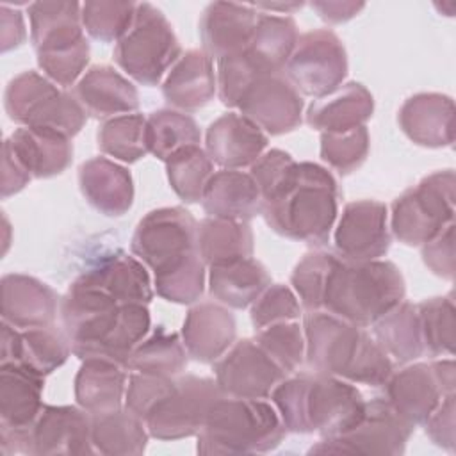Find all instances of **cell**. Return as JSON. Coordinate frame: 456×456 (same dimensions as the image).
I'll return each mask as SVG.
<instances>
[{
    "label": "cell",
    "instance_id": "cell-1",
    "mask_svg": "<svg viewBox=\"0 0 456 456\" xmlns=\"http://www.w3.org/2000/svg\"><path fill=\"white\" fill-rule=\"evenodd\" d=\"M340 189L335 176L315 162H296L290 175L262 200V217L278 235L324 246L338 216Z\"/></svg>",
    "mask_w": 456,
    "mask_h": 456
},
{
    "label": "cell",
    "instance_id": "cell-2",
    "mask_svg": "<svg viewBox=\"0 0 456 456\" xmlns=\"http://www.w3.org/2000/svg\"><path fill=\"white\" fill-rule=\"evenodd\" d=\"M305 362L312 372L330 374L354 385L383 387L394 370L392 358L365 328L326 310L305 312Z\"/></svg>",
    "mask_w": 456,
    "mask_h": 456
},
{
    "label": "cell",
    "instance_id": "cell-3",
    "mask_svg": "<svg viewBox=\"0 0 456 456\" xmlns=\"http://www.w3.org/2000/svg\"><path fill=\"white\" fill-rule=\"evenodd\" d=\"M287 433L335 436L349 431L365 411V399L354 383L305 372L285 376L269 395Z\"/></svg>",
    "mask_w": 456,
    "mask_h": 456
},
{
    "label": "cell",
    "instance_id": "cell-4",
    "mask_svg": "<svg viewBox=\"0 0 456 456\" xmlns=\"http://www.w3.org/2000/svg\"><path fill=\"white\" fill-rule=\"evenodd\" d=\"M285 435L287 429L271 401L221 395L196 435V451L214 456L260 454L274 451Z\"/></svg>",
    "mask_w": 456,
    "mask_h": 456
},
{
    "label": "cell",
    "instance_id": "cell-5",
    "mask_svg": "<svg viewBox=\"0 0 456 456\" xmlns=\"http://www.w3.org/2000/svg\"><path fill=\"white\" fill-rule=\"evenodd\" d=\"M404 296L406 283L394 262L338 258L326 289L322 310L360 328H370Z\"/></svg>",
    "mask_w": 456,
    "mask_h": 456
},
{
    "label": "cell",
    "instance_id": "cell-6",
    "mask_svg": "<svg viewBox=\"0 0 456 456\" xmlns=\"http://www.w3.org/2000/svg\"><path fill=\"white\" fill-rule=\"evenodd\" d=\"M182 53L166 14L150 2H137L134 21L116 43L112 57L134 82L153 87L164 80Z\"/></svg>",
    "mask_w": 456,
    "mask_h": 456
},
{
    "label": "cell",
    "instance_id": "cell-7",
    "mask_svg": "<svg viewBox=\"0 0 456 456\" xmlns=\"http://www.w3.org/2000/svg\"><path fill=\"white\" fill-rule=\"evenodd\" d=\"M4 107L9 119L20 126L52 128L68 137H75L87 121V112L73 93L34 69L21 71L9 80Z\"/></svg>",
    "mask_w": 456,
    "mask_h": 456
},
{
    "label": "cell",
    "instance_id": "cell-8",
    "mask_svg": "<svg viewBox=\"0 0 456 456\" xmlns=\"http://www.w3.org/2000/svg\"><path fill=\"white\" fill-rule=\"evenodd\" d=\"M456 178L452 169L435 171L392 203L390 232L404 246H422L454 223Z\"/></svg>",
    "mask_w": 456,
    "mask_h": 456
},
{
    "label": "cell",
    "instance_id": "cell-9",
    "mask_svg": "<svg viewBox=\"0 0 456 456\" xmlns=\"http://www.w3.org/2000/svg\"><path fill=\"white\" fill-rule=\"evenodd\" d=\"M456 367L452 356L438 358L429 363L410 362L403 369L392 370L383 383L388 404L411 426H422L440 401L454 394Z\"/></svg>",
    "mask_w": 456,
    "mask_h": 456
},
{
    "label": "cell",
    "instance_id": "cell-10",
    "mask_svg": "<svg viewBox=\"0 0 456 456\" xmlns=\"http://www.w3.org/2000/svg\"><path fill=\"white\" fill-rule=\"evenodd\" d=\"M415 426L406 422L385 397L365 403L363 417L349 431L321 436L308 454H403Z\"/></svg>",
    "mask_w": 456,
    "mask_h": 456
},
{
    "label": "cell",
    "instance_id": "cell-11",
    "mask_svg": "<svg viewBox=\"0 0 456 456\" xmlns=\"http://www.w3.org/2000/svg\"><path fill=\"white\" fill-rule=\"evenodd\" d=\"M283 73L299 94L319 100L333 93L347 75V53L340 37L328 28L299 34Z\"/></svg>",
    "mask_w": 456,
    "mask_h": 456
},
{
    "label": "cell",
    "instance_id": "cell-12",
    "mask_svg": "<svg viewBox=\"0 0 456 456\" xmlns=\"http://www.w3.org/2000/svg\"><path fill=\"white\" fill-rule=\"evenodd\" d=\"M221 395L212 378L194 374L176 376L175 390L144 419L150 436L171 442L198 435L208 410Z\"/></svg>",
    "mask_w": 456,
    "mask_h": 456
},
{
    "label": "cell",
    "instance_id": "cell-13",
    "mask_svg": "<svg viewBox=\"0 0 456 456\" xmlns=\"http://www.w3.org/2000/svg\"><path fill=\"white\" fill-rule=\"evenodd\" d=\"M198 221L183 207L150 210L135 226L130 240L132 255L153 273L196 249Z\"/></svg>",
    "mask_w": 456,
    "mask_h": 456
},
{
    "label": "cell",
    "instance_id": "cell-14",
    "mask_svg": "<svg viewBox=\"0 0 456 456\" xmlns=\"http://www.w3.org/2000/svg\"><path fill=\"white\" fill-rule=\"evenodd\" d=\"M287 374L265 354L255 338H240L214 362V379L223 395L269 399Z\"/></svg>",
    "mask_w": 456,
    "mask_h": 456
},
{
    "label": "cell",
    "instance_id": "cell-15",
    "mask_svg": "<svg viewBox=\"0 0 456 456\" xmlns=\"http://www.w3.org/2000/svg\"><path fill=\"white\" fill-rule=\"evenodd\" d=\"M237 109L265 135H283L303 123L305 102L285 73H264L248 86Z\"/></svg>",
    "mask_w": 456,
    "mask_h": 456
},
{
    "label": "cell",
    "instance_id": "cell-16",
    "mask_svg": "<svg viewBox=\"0 0 456 456\" xmlns=\"http://www.w3.org/2000/svg\"><path fill=\"white\" fill-rule=\"evenodd\" d=\"M388 208L378 200L349 201L333 232L335 251L342 260H378L390 249Z\"/></svg>",
    "mask_w": 456,
    "mask_h": 456
},
{
    "label": "cell",
    "instance_id": "cell-17",
    "mask_svg": "<svg viewBox=\"0 0 456 456\" xmlns=\"http://www.w3.org/2000/svg\"><path fill=\"white\" fill-rule=\"evenodd\" d=\"M96 454L91 415L78 404H45L30 428V456Z\"/></svg>",
    "mask_w": 456,
    "mask_h": 456
},
{
    "label": "cell",
    "instance_id": "cell-18",
    "mask_svg": "<svg viewBox=\"0 0 456 456\" xmlns=\"http://www.w3.org/2000/svg\"><path fill=\"white\" fill-rule=\"evenodd\" d=\"M71 283L100 290L118 305H148L153 297V283L148 267L137 256L125 251L100 258Z\"/></svg>",
    "mask_w": 456,
    "mask_h": 456
},
{
    "label": "cell",
    "instance_id": "cell-19",
    "mask_svg": "<svg viewBox=\"0 0 456 456\" xmlns=\"http://www.w3.org/2000/svg\"><path fill=\"white\" fill-rule=\"evenodd\" d=\"M59 296L45 281L11 273L2 276L0 281V314L2 321L18 328H41L53 326L59 312Z\"/></svg>",
    "mask_w": 456,
    "mask_h": 456
},
{
    "label": "cell",
    "instance_id": "cell-20",
    "mask_svg": "<svg viewBox=\"0 0 456 456\" xmlns=\"http://www.w3.org/2000/svg\"><path fill=\"white\" fill-rule=\"evenodd\" d=\"M265 135L240 112H226L214 119L205 132V151L221 169L249 167L265 150Z\"/></svg>",
    "mask_w": 456,
    "mask_h": 456
},
{
    "label": "cell",
    "instance_id": "cell-21",
    "mask_svg": "<svg viewBox=\"0 0 456 456\" xmlns=\"http://www.w3.org/2000/svg\"><path fill=\"white\" fill-rule=\"evenodd\" d=\"M258 11L251 4L212 2L200 18L201 50L214 61L244 52L251 41Z\"/></svg>",
    "mask_w": 456,
    "mask_h": 456
},
{
    "label": "cell",
    "instance_id": "cell-22",
    "mask_svg": "<svg viewBox=\"0 0 456 456\" xmlns=\"http://www.w3.org/2000/svg\"><path fill=\"white\" fill-rule=\"evenodd\" d=\"M237 324L228 306L217 301L194 303L182 324V342L187 354L201 363H214L235 342Z\"/></svg>",
    "mask_w": 456,
    "mask_h": 456
},
{
    "label": "cell",
    "instance_id": "cell-23",
    "mask_svg": "<svg viewBox=\"0 0 456 456\" xmlns=\"http://www.w3.org/2000/svg\"><path fill=\"white\" fill-rule=\"evenodd\" d=\"M397 123L403 134L424 148H447L454 142V102L442 93H417L404 100Z\"/></svg>",
    "mask_w": 456,
    "mask_h": 456
},
{
    "label": "cell",
    "instance_id": "cell-24",
    "mask_svg": "<svg viewBox=\"0 0 456 456\" xmlns=\"http://www.w3.org/2000/svg\"><path fill=\"white\" fill-rule=\"evenodd\" d=\"M78 189L96 212L109 217H119L134 205L130 171L109 157H91L80 164Z\"/></svg>",
    "mask_w": 456,
    "mask_h": 456
},
{
    "label": "cell",
    "instance_id": "cell-25",
    "mask_svg": "<svg viewBox=\"0 0 456 456\" xmlns=\"http://www.w3.org/2000/svg\"><path fill=\"white\" fill-rule=\"evenodd\" d=\"M73 96L87 116L103 121L139 109L137 87L109 64L91 66L73 86Z\"/></svg>",
    "mask_w": 456,
    "mask_h": 456
},
{
    "label": "cell",
    "instance_id": "cell-26",
    "mask_svg": "<svg viewBox=\"0 0 456 456\" xmlns=\"http://www.w3.org/2000/svg\"><path fill=\"white\" fill-rule=\"evenodd\" d=\"M217 94L214 61L203 50H187L162 80V96L171 109L192 112Z\"/></svg>",
    "mask_w": 456,
    "mask_h": 456
},
{
    "label": "cell",
    "instance_id": "cell-27",
    "mask_svg": "<svg viewBox=\"0 0 456 456\" xmlns=\"http://www.w3.org/2000/svg\"><path fill=\"white\" fill-rule=\"evenodd\" d=\"M32 178L64 173L73 160L71 137L39 126H20L4 141Z\"/></svg>",
    "mask_w": 456,
    "mask_h": 456
},
{
    "label": "cell",
    "instance_id": "cell-28",
    "mask_svg": "<svg viewBox=\"0 0 456 456\" xmlns=\"http://www.w3.org/2000/svg\"><path fill=\"white\" fill-rule=\"evenodd\" d=\"M207 216L249 221L262 212V196L253 176L242 169H217L201 196Z\"/></svg>",
    "mask_w": 456,
    "mask_h": 456
},
{
    "label": "cell",
    "instance_id": "cell-29",
    "mask_svg": "<svg viewBox=\"0 0 456 456\" xmlns=\"http://www.w3.org/2000/svg\"><path fill=\"white\" fill-rule=\"evenodd\" d=\"M128 369L105 360L86 358L75 376V401L89 415H100L123 408Z\"/></svg>",
    "mask_w": 456,
    "mask_h": 456
},
{
    "label": "cell",
    "instance_id": "cell-30",
    "mask_svg": "<svg viewBox=\"0 0 456 456\" xmlns=\"http://www.w3.org/2000/svg\"><path fill=\"white\" fill-rule=\"evenodd\" d=\"M27 12L36 53L64 50L86 39L78 2H32Z\"/></svg>",
    "mask_w": 456,
    "mask_h": 456
},
{
    "label": "cell",
    "instance_id": "cell-31",
    "mask_svg": "<svg viewBox=\"0 0 456 456\" xmlns=\"http://www.w3.org/2000/svg\"><path fill=\"white\" fill-rule=\"evenodd\" d=\"M374 112V98L360 82H346L315 100L306 110V123L322 132H344L365 125Z\"/></svg>",
    "mask_w": 456,
    "mask_h": 456
},
{
    "label": "cell",
    "instance_id": "cell-32",
    "mask_svg": "<svg viewBox=\"0 0 456 456\" xmlns=\"http://www.w3.org/2000/svg\"><path fill=\"white\" fill-rule=\"evenodd\" d=\"M45 378L18 365H0V426L30 429L43 404Z\"/></svg>",
    "mask_w": 456,
    "mask_h": 456
},
{
    "label": "cell",
    "instance_id": "cell-33",
    "mask_svg": "<svg viewBox=\"0 0 456 456\" xmlns=\"http://www.w3.org/2000/svg\"><path fill=\"white\" fill-rule=\"evenodd\" d=\"M207 280L214 301L235 310L251 306L262 290L271 285L269 271L253 256L212 265Z\"/></svg>",
    "mask_w": 456,
    "mask_h": 456
},
{
    "label": "cell",
    "instance_id": "cell-34",
    "mask_svg": "<svg viewBox=\"0 0 456 456\" xmlns=\"http://www.w3.org/2000/svg\"><path fill=\"white\" fill-rule=\"evenodd\" d=\"M196 249L207 267L253 256V230L248 221L207 216L198 223Z\"/></svg>",
    "mask_w": 456,
    "mask_h": 456
},
{
    "label": "cell",
    "instance_id": "cell-35",
    "mask_svg": "<svg viewBox=\"0 0 456 456\" xmlns=\"http://www.w3.org/2000/svg\"><path fill=\"white\" fill-rule=\"evenodd\" d=\"M151 317L148 305H121L110 326L91 344L78 360L105 358L126 367L135 346L148 335Z\"/></svg>",
    "mask_w": 456,
    "mask_h": 456
},
{
    "label": "cell",
    "instance_id": "cell-36",
    "mask_svg": "<svg viewBox=\"0 0 456 456\" xmlns=\"http://www.w3.org/2000/svg\"><path fill=\"white\" fill-rule=\"evenodd\" d=\"M297 37V25L292 16L258 11L246 52L264 73H283Z\"/></svg>",
    "mask_w": 456,
    "mask_h": 456
},
{
    "label": "cell",
    "instance_id": "cell-37",
    "mask_svg": "<svg viewBox=\"0 0 456 456\" xmlns=\"http://www.w3.org/2000/svg\"><path fill=\"white\" fill-rule=\"evenodd\" d=\"M370 328L376 342L399 363H410L426 354L417 305L406 299L390 308Z\"/></svg>",
    "mask_w": 456,
    "mask_h": 456
},
{
    "label": "cell",
    "instance_id": "cell-38",
    "mask_svg": "<svg viewBox=\"0 0 456 456\" xmlns=\"http://www.w3.org/2000/svg\"><path fill=\"white\" fill-rule=\"evenodd\" d=\"M148 438L150 433L144 420L125 406L91 415V442L96 454L137 456L146 451Z\"/></svg>",
    "mask_w": 456,
    "mask_h": 456
},
{
    "label": "cell",
    "instance_id": "cell-39",
    "mask_svg": "<svg viewBox=\"0 0 456 456\" xmlns=\"http://www.w3.org/2000/svg\"><path fill=\"white\" fill-rule=\"evenodd\" d=\"M187 349L182 337L175 331L157 326L135 346L128 356L126 369L157 376H180L187 367Z\"/></svg>",
    "mask_w": 456,
    "mask_h": 456
},
{
    "label": "cell",
    "instance_id": "cell-40",
    "mask_svg": "<svg viewBox=\"0 0 456 456\" xmlns=\"http://www.w3.org/2000/svg\"><path fill=\"white\" fill-rule=\"evenodd\" d=\"M146 134L150 153L162 162L178 150L201 142V132L194 118L171 107L150 112Z\"/></svg>",
    "mask_w": 456,
    "mask_h": 456
},
{
    "label": "cell",
    "instance_id": "cell-41",
    "mask_svg": "<svg viewBox=\"0 0 456 456\" xmlns=\"http://www.w3.org/2000/svg\"><path fill=\"white\" fill-rule=\"evenodd\" d=\"M100 151L114 160L134 164L150 153L146 118L139 112L114 116L102 121L96 132Z\"/></svg>",
    "mask_w": 456,
    "mask_h": 456
},
{
    "label": "cell",
    "instance_id": "cell-42",
    "mask_svg": "<svg viewBox=\"0 0 456 456\" xmlns=\"http://www.w3.org/2000/svg\"><path fill=\"white\" fill-rule=\"evenodd\" d=\"M207 285V265L198 251L175 260L153 273V290L166 301L194 305L201 299Z\"/></svg>",
    "mask_w": 456,
    "mask_h": 456
},
{
    "label": "cell",
    "instance_id": "cell-43",
    "mask_svg": "<svg viewBox=\"0 0 456 456\" xmlns=\"http://www.w3.org/2000/svg\"><path fill=\"white\" fill-rule=\"evenodd\" d=\"M69 354L71 346L64 331H59L55 326L28 328L20 330L18 358L14 363L45 378L62 367Z\"/></svg>",
    "mask_w": 456,
    "mask_h": 456
},
{
    "label": "cell",
    "instance_id": "cell-44",
    "mask_svg": "<svg viewBox=\"0 0 456 456\" xmlns=\"http://www.w3.org/2000/svg\"><path fill=\"white\" fill-rule=\"evenodd\" d=\"M166 175L173 192L185 203H200L207 182L214 175V162L200 146H187L166 162Z\"/></svg>",
    "mask_w": 456,
    "mask_h": 456
},
{
    "label": "cell",
    "instance_id": "cell-45",
    "mask_svg": "<svg viewBox=\"0 0 456 456\" xmlns=\"http://www.w3.org/2000/svg\"><path fill=\"white\" fill-rule=\"evenodd\" d=\"M424 349L431 356H452L456 344V306L452 294L424 299L417 305Z\"/></svg>",
    "mask_w": 456,
    "mask_h": 456
},
{
    "label": "cell",
    "instance_id": "cell-46",
    "mask_svg": "<svg viewBox=\"0 0 456 456\" xmlns=\"http://www.w3.org/2000/svg\"><path fill=\"white\" fill-rule=\"evenodd\" d=\"M338 258L337 253L314 249L294 265L290 285L305 312L322 310L326 289Z\"/></svg>",
    "mask_w": 456,
    "mask_h": 456
},
{
    "label": "cell",
    "instance_id": "cell-47",
    "mask_svg": "<svg viewBox=\"0 0 456 456\" xmlns=\"http://www.w3.org/2000/svg\"><path fill=\"white\" fill-rule=\"evenodd\" d=\"M255 342L289 376L305 363V333L299 321H287L255 331Z\"/></svg>",
    "mask_w": 456,
    "mask_h": 456
},
{
    "label": "cell",
    "instance_id": "cell-48",
    "mask_svg": "<svg viewBox=\"0 0 456 456\" xmlns=\"http://www.w3.org/2000/svg\"><path fill=\"white\" fill-rule=\"evenodd\" d=\"M135 2L94 0L82 4L84 32L100 43H118L130 28L135 16Z\"/></svg>",
    "mask_w": 456,
    "mask_h": 456
},
{
    "label": "cell",
    "instance_id": "cell-49",
    "mask_svg": "<svg viewBox=\"0 0 456 456\" xmlns=\"http://www.w3.org/2000/svg\"><path fill=\"white\" fill-rule=\"evenodd\" d=\"M369 148L370 137L365 125L344 132L321 134V159L328 164V167L340 175L356 171L365 162Z\"/></svg>",
    "mask_w": 456,
    "mask_h": 456
},
{
    "label": "cell",
    "instance_id": "cell-50",
    "mask_svg": "<svg viewBox=\"0 0 456 456\" xmlns=\"http://www.w3.org/2000/svg\"><path fill=\"white\" fill-rule=\"evenodd\" d=\"M303 315L301 303L292 287L283 283L267 285L249 306V319L255 331L287 321H299Z\"/></svg>",
    "mask_w": 456,
    "mask_h": 456
},
{
    "label": "cell",
    "instance_id": "cell-51",
    "mask_svg": "<svg viewBox=\"0 0 456 456\" xmlns=\"http://www.w3.org/2000/svg\"><path fill=\"white\" fill-rule=\"evenodd\" d=\"M264 71L256 66L251 55L244 50L217 61L216 84L221 103L228 109H237L248 86Z\"/></svg>",
    "mask_w": 456,
    "mask_h": 456
},
{
    "label": "cell",
    "instance_id": "cell-52",
    "mask_svg": "<svg viewBox=\"0 0 456 456\" xmlns=\"http://www.w3.org/2000/svg\"><path fill=\"white\" fill-rule=\"evenodd\" d=\"M89 55L91 48L87 37L78 45H73L64 50L36 53L37 66L43 71V75L62 89L75 86L82 78V75L87 71L86 66L89 64Z\"/></svg>",
    "mask_w": 456,
    "mask_h": 456
},
{
    "label": "cell",
    "instance_id": "cell-53",
    "mask_svg": "<svg viewBox=\"0 0 456 456\" xmlns=\"http://www.w3.org/2000/svg\"><path fill=\"white\" fill-rule=\"evenodd\" d=\"M175 387L176 378L130 370L123 406L144 420L148 413L175 390Z\"/></svg>",
    "mask_w": 456,
    "mask_h": 456
},
{
    "label": "cell",
    "instance_id": "cell-54",
    "mask_svg": "<svg viewBox=\"0 0 456 456\" xmlns=\"http://www.w3.org/2000/svg\"><path fill=\"white\" fill-rule=\"evenodd\" d=\"M296 160L280 148L265 150L251 166L249 175L253 176L262 200L267 198L294 169Z\"/></svg>",
    "mask_w": 456,
    "mask_h": 456
},
{
    "label": "cell",
    "instance_id": "cell-55",
    "mask_svg": "<svg viewBox=\"0 0 456 456\" xmlns=\"http://www.w3.org/2000/svg\"><path fill=\"white\" fill-rule=\"evenodd\" d=\"M420 248L422 262L433 274L444 280L454 278V223Z\"/></svg>",
    "mask_w": 456,
    "mask_h": 456
},
{
    "label": "cell",
    "instance_id": "cell-56",
    "mask_svg": "<svg viewBox=\"0 0 456 456\" xmlns=\"http://www.w3.org/2000/svg\"><path fill=\"white\" fill-rule=\"evenodd\" d=\"M454 411H456V394H449L422 422L429 440L449 452H454V445H456Z\"/></svg>",
    "mask_w": 456,
    "mask_h": 456
},
{
    "label": "cell",
    "instance_id": "cell-57",
    "mask_svg": "<svg viewBox=\"0 0 456 456\" xmlns=\"http://www.w3.org/2000/svg\"><path fill=\"white\" fill-rule=\"evenodd\" d=\"M32 180L30 173L21 166V162L16 159V155L11 151V148L4 142L2 148V198H9Z\"/></svg>",
    "mask_w": 456,
    "mask_h": 456
},
{
    "label": "cell",
    "instance_id": "cell-58",
    "mask_svg": "<svg viewBox=\"0 0 456 456\" xmlns=\"http://www.w3.org/2000/svg\"><path fill=\"white\" fill-rule=\"evenodd\" d=\"M0 46L2 52H9L12 48H18L25 43L27 28H25V18L23 12L18 9H11L7 4H2L0 7Z\"/></svg>",
    "mask_w": 456,
    "mask_h": 456
},
{
    "label": "cell",
    "instance_id": "cell-59",
    "mask_svg": "<svg viewBox=\"0 0 456 456\" xmlns=\"http://www.w3.org/2000/svg\"><path fill=\"white\" fill-rule=\"evenodd\" d=\"M310 7L328 23H346L358 16L363 9V2H342V0H315Z\"/></svg>",
    "mask_w": 456,
    "mask_h": 456
},
{
    "label": "cell",
    "instance_id": "cell-60",
    "mask_svg": "<svg viewBox=\"0 0 456 456\" xmlns=\"http://www.w3.org/2000/svg\"><path fill=\"white\" fill-rule=\"evenodd\" d=\"M256 11H262L265 9V12H273L276 14V11H280V14H290L292 11L296 9H301L303 7V2H289V4H269V2H264V4H251Z\"/></svg>",
    "mask_w": 456,
    "mask_h": 456
}]
</instances>
